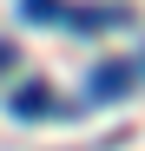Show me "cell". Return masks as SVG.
I'll return each mask as SVG.
<instances>
[{"instance_id": "2", "label": "cell", "mask_w": 145, "mask_h": 151, "mask_svg": "<svg viewBox=\"0 0 145 151\" xmlns=\"http://www.w3.org/2000/svg\"><path fill=\"white\" fill-rule=\"evenodd\" d=\"M125 86H132L125 66H99V72H92V99H112V92H125Z\"/></svg>"}, {"instance_id": "1", "label": "cell", "mask_w": 145, "mask_h": 151, "mask_svg": "<svg viewBox=\"0 0 145 151\" xmlns=\"http://www.w3.org/2000/svg\"><path fill=\"white\" fill-rule=\"evenodd\" d=\"M7 105H13L20 118H53V112H59V105H53V92H46L40 79H27V86H20V92L7 99Z\"/></svg>"}, {"instance_id": "3", "label": "cell", "mask_w": 145, "mask_h": 151, "mask_svg": "<svg viewBox=\"0 0 145 151\" xmlns=\"http://www.w3.org/2000/svg\"><path fill=\"white\" fill-rule=\"evenodd\" d=\"M20 7H27V20H40V27H46V20H66L59 0H20Z\"/></svg>"}, {"instance_id": "4", "label": "cell", "mask_w": 145, "mask_h": 151, "mask_svg": "<svg viewBox=\"0 0 145 151\" xmlns=\"http://www.w3.org/2000/svg\"><path fill=\"white\" fill-rule=\"evenodd\" d=\"M0 66H13V46H7V40H0Z\"/></svg>"}]
</instances>
